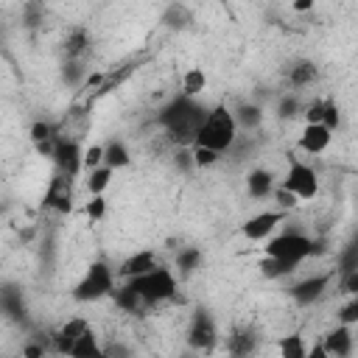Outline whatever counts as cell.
<instances>
[{"instance_id":"23","label":"cell","mask_w":358,"mask_h":358,"mask_svg":"<svg viewBox=\"0 0 358 358\" xmlns=\"http://www.w3.org/2000/svg\"><path fill=\"white\" fill-rule=\"evenodd\" d=\"M109 185H112V168L101 165V168H95V171L87 173V190H90L92 196H103V190H106Z\"/></svg>"},{"instance_id":"40","label":"cell","mask_w":358,"mask_h":358,"mask_svg":"<svg viewBox=\"0 0 358 358\" xmlns=\"http://www.w3.org/2000/svg\"><path fill=\"white\" fill-rule=\"evenodd\" d=\"M296 112V101L294 98H285L282 106H280V115H294Z\"/></svg>"},{"instance_id":"32","label":"cell","mask_w":358,"mask_h":358,"mask_svg":"<svg viewBox=\"0 0 358 358\" xmlns=\"http://www.w3.org/2000/svg\"><path fill=\"white\" fill-rule=\"evenodd\" d=\"M103 165V145H90L84 148V168L87 171H95Z\"/></svg>"},{"instance_id":"27","label":"cell","mask_w":358,"mask_h":358,"mask_svg":"<svg viewBox=\"0 0 358 358\" xmlns=\"http://www.w3.org/2000/svg\"><path fill=\"white\" fill-rule=\"evenodd\" d=\"M199 263H201V252L199 249H179V255H176V266H179V271L182 274H193L196 268H199Z\"/></svg>"},{"instance_id":"2","label":"cell","mask_w":358,"mask_h":358,"mask_svg":"<svg viewBox=\"0 0 358 358\" xmlns=\"http://www.w3.org/2000/svg\"><path fill=\"white\" fill-rule=\"evenodd\" d=\"M204 117H207V112L193 98H185L182 95L176 103H171L165 109L162 123L168 126V131H171L173 140H179V143H196V134H199Z\"/></svg>"},{"instance_id":"8","label":"cell","mask_w":358,"mask_h":358,"mask_svg":"<svg viewBox=\"0 0 358 358\" xmlns=\"http://www.w3.org/2000/svg\"><path fill=\"white\" fill-rule=\"evenodd\" d=\"M282 218H285L282 210H266V213H257V215L246 218V224L241 227V232H243L249 241H266V238L280 227Z\"/></svg>"},{"instance_id":"39","label":"cell","mask_w":358,"mask_h":358,"mask_svg":"<svg viewBox=\"0 0 358 358\" xmlns=\"http://www.w3.org/2000/svg\"><path fill=\"white\" fill-rule=\"evenodd\" d=\"M22 355H25V358H45V350H42L39 344H28V347L22 350Z\"/></svg>"},{"instance_id":"34","label":"cell","mask_w":358,"mask_h":358,"mask_svg":"<svg viewBox=\"0 0 358 358\" xmlns=\"http://www.w3.org/2000/svg\"><path fill=\"white\" fill-rule=\"evenodd\" d=\"M327 103H330V101H313V103L305 109V123H322Z\"/></svg>"},{"instance_id":"35","label":"cell","mask_w":358,"mask_h":358,"mask_svg":"<svg viewBox=\"0 0 358 358\" xmlns=\"http://www.w3.org/2000/svg\"><path fill=\"white\" fill-rule=\"evenodd\" d=\"M338 322H341V324H347V327L358 322V296H352V299H350V302L341 308V313H338Z\"/></svg>"},{"instance_id":"19","label":"cell","mask_w":358,"mask_h":358,"mask_svg":"<svg viewBox=\"0 0 358 358\" xmlns=\"http://www.w3.org/2000/svg\"><path fill=\"white\" fill-rule=\"evenodd\" d=\"M129 162H131V157H129V151H126V145L120 140H112V143L103 145V165L106 168L117 171V168H126Z\"/></svg>"},{"instance_id":"31","label":"cell","mask_w":358,"mask_h":358,"mask_svg":"<svg viewBox=\"0 0 358 358\" xmlns=\"http://www.w3.org/2000/svg\"><path fill=\"white\" fill-rule=\"evenodd\" d=\"M271 196H274V201H277V207H280L282 213H285V210H294V207L299 204V199H296L291 190H285L282 185H280V187H274V193H271Z\"/></svg>"},{"instance_id":"29","label":"cell","mask_w":358,"mask_h":358,"mask_svg":"<svg viewBox=\"0 0 358 358\" xmlns=\"http://www.w3.org/2000/svg\"><path fill=\"white\" fill-rule=\"evenodd\" d=\"M218 151H213V148H204V145H193V165H199V168H210V165H215L218 162Z\"/></svg>"},{"instance_id":"25","label":"cell","mask_w":358,"mask_h":358,"mask_svg":"<svg viewBox=\"0 0 358 358\" xmlns=\"http://www.w3.org/2000/svg\"><path fill=\"white\" fill-rule=\"evenodd\" d=\"M115 302H117V308H123V310H129V313H134L140 305H145L143 299H140V294L126 282L123 288H117L115 291Z\"/></svg>"},{"instance_id":"41","label":"cell","mask_w":358,"mask_h":358,"mask_svg":"<svg viewBox=\"0 0 358 358\" xmlns=\"http://www.w3.org/2000/svg\"><path fill=\"white\" fill-rule=\"evenodd\" d=\"M294 8H296V11H308V8H313V3H308V0H299V3H294Z\"/></svg>"},{"instance_id":"12","label":"cell","mask_w":358,"mask_h":358,"mask_svg":"<svg viewBox=\"0 0 358 358\" xmlns=\"http://www.w3.org/2000/svg\"><path fill=\"white\" fill-rule=\"evenodd\" d=\"M154 268H159V263H157V255H154L151 249L134 252L131 257H126V260L120 263V274H123L126 280L143 277V274H148V271H154Z\"/></svg>"},{"instance_id":"17","label":"cell","mask_w":358,"mask_h":358,"mask_svg":"<svg viewBox=\"0 0 358 358\" xmlns=\"http://www.w3.org/2000/svg\"><path fill=\"white\" fill-rule=\"evenodd\" d=\"M70 358H106V350L101 347V341H98V336L92 333V327L73 344Z\"/></svg>"},{"instance_id":"3","label":"cell","mask_w":358,"mask_h":358,"mask_svg":"<svg viewBox=\"0 0 358 358\" xmlns=\"http://www.w3.org/2000/svg\"><path fill=\"white\" fill-rule=\"evenodd\" d=\"M109 294H115V274L103 260L90 263V268L84 271L81 282L73 288V296L78 302H98V299H103Z\"/></svg>"},{"instance_id":"38","label":"cell","mask_w":358,"mask_h":358,"mask_svg":"<svg viewBox=\"0 0 358 358\" xmlns=\"http://www.w3.org/2000/svg\"><path fill=\"white\" fill-rule=\"evenodd\" d=\"M308 358H330V352L324 350V344H322V341H316L313 347H308Z\"/></svg>"},{"instance_id":"24","label":"cell","mask_w":358,"mask_h":358,"mask_svg":"<svg viewBox=\"0 0 358 358\" xmlns=\"http://www.w3.org/2000/svg\"><path fill=\"white\" fill-rule=\"evenodd\" d=\"M299 263H294V260H280V257H266L263 263H260V271L266 274V277H271V280H277V277H285V274H291L294 268H296Z\"/></svg>"},{"instance_id":"37","label":"cell","mask_w":358,"mask_h":358,"mask_svg":"<svg viewBox=\"0 0 358 358\" xmlns=\"http://www.w3.org/2000/svg\"><path fill=\"white\" fill-rule=\"evenodd\" d=\"M338 120H341V117H338V106H336V103H327V109H324V120H322V123L333 131V129H338Z\"/></svg>"},{"instance_id":"21","label":"cell","mask_w":358,"mask_h":358,"mask_svg":"<svg viewBox=\"0 0 358 358\" xmlns=\"http://www.w3.org/2000/svg\"><path fill=\"white\" fill-rule=\"evenodd\" d=\"M204 87H207V73L201 67H190L182 76V95L185 98H196L199 92H204Z\"/></svg>"},{"instance_id":"6","label":"cell","mask_w":358,"mask_h":358,"mask_svg":"<svg viewBox=\"0 0 358 358\" xmlns=\"http://www.w3.org/2000/svg\"><path fill=\"white\" fill-rule=\"evenodd\" d=\"M282 187L291 190L296 199H313L319 193V176L313 168L302 165V162H294L282 179Z\"/></svg>"},{"instance_id":"16","label":"cell","mask_w":358,"mask_h":358,"mask_svg":"<svg viewBox=\"0 0 358 358\" xmlns=\"http://www.w3.org/2000/svg\"><path fill=\"white\" fill-rule=\"evenodd\" d=\"M246 190H249L252 199H266L268 193H274V176H271V171H266V168L252 171L246 176Z\"/></svg>"},{"instance_id":"4","label":"cell","mask_w":358,"mask_h":358,"mask_svg":"<svg viewBox=\"0 0 358 358\" xmlns=\"http://www.w3.org/2000/svg\"><path fill=\"white\" fill-rule=\"evenodd\" d=\"M129 285L140 294V299H143L145 305L165 302V299H171V296L176 294V277H173V271L165 268V266H159V268H154V271H148V274H143V277L129 280Z\"/></svg>"},{"instance_id":"15","label":"cell","mask_w":358,"mask_h":358,"mask_svg":"<svg viewBox=\"0 0 358 358\" xmlns=\"http://www.w3.org/2000/svg\"><path fill=\"white\" fill-rule=\"evenodd\" d=\"M327 282H330V277H327V274L308 277V280H302V282H296V285L291 288V296H294L299 305H310V302H316V299L324 294Z\"/></svg>"},{"instance_id":"22","label":"cell","mask_w":358,"mask_h":358,"mask_svg":"<svg viewBox=\"0 0 358 358\" xmlns=\"http://www.w3.org/2000/svg\"><path fill=\"white\" fill-rule=\"evenodd\" d=\"M87 48H90V34H87L84 28H73V31L67 34V39H64V53H67V59H78Z\"/></svg>"},{"instance_id":"26","label":"cell","mask_w":358,"mask_h":358,"mask_svg":"<svg viewBox=\"0 0 358 358\" xmlns=\"http://www.w3.org/2000/svg\"><path fill=\"white\" fill-rule=\"evenodd\" d=\"M288 78H291V84H294V87H308V84L316 78V67H313L310 62H299V64H294V67H291Z\"/></svg>"},{"instance_id":"11","label":"cell","mask_w":358,"mask_h":358,"mask_svg":"<svg viewBox=\"0 0 358 358\" xmlns=\"http://www.w3.org/2000/svg\"><path fill=\"white\" fill-rule=\"evenodd\" d=\"M333 140V131L324 123H305L302 134H299V148L308 154H322Z\"/></svg>"},{"instance_id":"30","label":"cell","mask_w":358,"mask_h":358,"mask_svg":"<svg viewBox=\"0 0 358 358\" xmlns=\"http://www.w3.org/2000/svg\"><path fill=\"white\" fill-rule=\"evenodd\" d=\"M59 134H56V126H50V123H34L31 126V140L36 143V145H42V143H48V140H56Z\"/></svg>"},{"instance_id":"14","label":"cell","mask_w":358,"mask_h":358,"mask_svg":"<svg viewBox=\"0 0 358 358\" xmlns=\"http://www.w3.org/2000/svg\"><path fill=\"white\" fill-rule=\"evenodd\" d=\"M322 344H324V350L330 352V358H347L350 352H352V333H350V327L347 324H338V327H333L324 338H322Z\"/></svg>"},{"instance_id":"33","label":"cell","mask_w":358,"mask_h":358,"mask_svg":"<svg viewBox=\"0 0 358 358\" xmlns=\"http://www.w3.org/2000/svg\"><path fill=\"white\" fill-rule=\"evenodd\" d=\"M341 294H347L350 299L358 296V268H350L341 274Z\"/></svg>"},{"instance_id":"5","label":"cell","mask_w":358,"mask_h":358,"mask_svg":"<svg viewBox=\"0 0 358 358\" xmlns=\"http://www.w3.org/2000/svg\"><path fill=\"white\" fill-rule=\"evenodd\" d=\"M313 252H316V243L302 232H282L271 238L266 246V257H280V260H294V263H302Z\"/></svg>"},{"instance_id":"10","label":"cell","mask_w":358,"mask_h":358,"mask_svg":"<svg viewBox=\"0 0 358 358\" xmlns=\"http://www.w3.org/2000/svg\"><path fill=\"white\" fill-rule=\"evenodd\" d=\"M53 159L59 165V173H67V176H76L84 168V151L73 140H59V148H56Z\"/></svg>"},{"instance_id":"1","label":"cell","mask_w":358,"mask_h":358,"mask_svg":"<svg viewBox=\"0 0 358 358\" xmlns=\"http://www.w3.org/2000/svg\"><path fill=\"white\" fill-rule=\"evenodd\" d=\"M235 137H238L235 115L227 106H215V109L207 112V117H204L193 145H204V148H213V151L224 154L227 148H232Z\"/></svg>"},{"instance_id":"18","label":"cell","mask_w":358,"mask_h":358,"mask_svg":"<svg viewBox=\"0 0 358 358\" xmlns=\"http://www.w3.org/2000/svg\"><path fill=\"white\" fill-rule=\"evenodd\" d=\"M227 347H229V355L232 358H249L257 350V336L252 330H238V333L229 336Z\"/></svg>"},{"instance_id":"36","label":"cell","mask_w":358,"mask_h":358,"mask_svg":"<svg viewBox=\"0 0 358 358\" xmlns=\"http://www.w3.org/2000/svg\"><path fill=\"white\" fill-rule=\"evenodd\" d=\"M84 210H87V215H90V218H95V221H98V218H103V213H106V199H103V196H92V199L87 201V207H84Z\"/></svg>"},{"instance_id":"13","label":"cell","mask_w":358,"mask_h":358,"mask_svg":"<svg viewBox=\"0 0 358 358\" xmlns=\"http://www.w3.org/2000/svg\"><path fill=\"white\" fill-rule=\"evenodd\" d=\"M45 201L53 210H59V213H70V207H73V190H70V176L67 173H59L50 182V190H48Z\"/></svg>"},{"instance_id":"7","label":"cell","mask_w":358,"mask_h":358,"mask_svg":"<svg viewBox=\"0 0 358 358\" xmlns=\"http://www.w3.org/2000/svg\"><path fill=\"white\" fill-rule=\"evenodd\" d=\"M218 341V333H215V322L210 319V313L199 310L187 327V344L196 350V352H210Z\"/></svg>"},{"instance_id":"20","label":"cell","mask_w":358,"mask_h":358,"mask_svg":"<svg viewBox=\"0 0 358 358\" xmlns=\"http://www.w3.org/2000/svg\"><path fill=\"white\" fill-rule=\"evenodd\" d=\"M280 347V358H308V344L299 333H288L277 341Z\"/></svg>"},{"instance_id":"9","label":"cell","mask_w":358,"mask_h":358,"mask_svg":"<svg viewBox=\"0 0 358 358\" xmlns=\"http://www.w3.org/2000/svg\"><path fill=\"white\" fill-rule=\"evenodd\" d=\"M87 330H90V322H87L84 316H73V319H67V322L53 333V350H56L59 355H70L73 344H76Z\"/></svg>"},{"instance_id":"28","label":"cell","mask_w":358,"mask_h":358,"mask_svg":"<svg viewBox=\"0 0 358 358\" xmlns=\"http://www.w3.org/2000/svg\"><path fill=\"white\" fill-rule=\"evenodd\" d=\"M260 120H263V112H260L257 106H241V109H238V117H235V123H241V126H246V129H255Z\"/></svg>"}]
</instances>
